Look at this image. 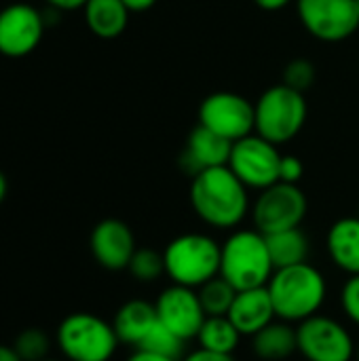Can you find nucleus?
Instances as JSON below:
<instances>
[{
    "label": "nucleus",
    "instance_id": "23",
    "mask_svg": "<svg viewBox=\"0 0 359 361\" xmlns=\"http://www.w3.org/2000/svg\"><path fill=\"white\" fill-rule=\"evenodd\" d=\"M199 300L203 305V311L207 317H220V315H229L233 300L237 296V290L224 279V277H214L207 283H203L199 290Z\"/></svg>",
    "mask_w": 359,
    "mask_h": 361
},
{
    "label": "nucleus",
    "instance_id": "7",
    "mask_svg": "<svg viewBox=\"0 0 359 361\" xmlns=\"http://www.w3.org/2000/svg\"><path fill=\"white\" fill-rule=\"evenodd\" d=\"M309 212L307 195L298 184L277 182L260 190L252 205L254 228L262 235H273L288 228H298Z\"/></svg>",
    "mask_w": 359,
    "mask_h": 361
},
{
    "label": "nucleus",
    "instance_id": "16",
    "mask_svg": "<svg viewBox=\"0 0 359 361\" xmlns=\"http://www.w3.org/2000/svg\"><path fill=\"white\" fill-rule=\"evenodd\" d=\"M226 317L235 324L241 336H250V338L258 334L262 328H267L269 324H273L277 315L267 286L237 292Z\"/></svg>",
    "mask_w": 359,
    "mask_h": 361
},
{
    "label": "nucleus",
    "instance_id": "9",
    "mask_svg": "<svg viewBox=\"0 0 359 361\" xmlns=\"http://www.w3.org/2000/svg\"><path fill=\"white\" fill-rule=\"evenodd\" d=\"M199 125L235 144L256 133V106L239 93L216 91L201 102Z\"/></svg>",
    "mask_w": 359,
    "mask_h": 361
},
{
    "label": "nucleus",
    "instance_id": "3",
    "mask_svg": "<svg viewBox=\"0 0 359 361\" xmlns=\"http://www.w3.org/2000/svg\"><path fill=\"white\" fill-rule=\"evenodd\" d=\"M275 273L267 235L256 228H237L222 243L220 277L237 292L264 288Z\"/></svg>",
    "mask_w": 359,
    "mask_h": 361
},
{
    "label": "nucleus",
    "instance_id": "10",
    "mask_svg": "<svg viewBox=\"0 0 359 361\" xmlns=\"http://www.w3.org/2000/svg\"><path fill=\"white\" fill-rule=\"evenodd\" d=\"M296 13L305 30L322 42H341L359 30L355 0H296Z\"/></svg>",
    "mask_w": 359,
    "mask_h": 361
},
{
    "label": "nucleus",
    "instance_id": "13",
    "mask_svg": "<svg viewBox=\"0 0 359 361\" xmlns=\"http://www.w3.org/2000/svg\"><path fill=\"white\" fill-rule=\"evenodd\" d=\"M157 319L174 332L184 343L195 341L203 322L207 319L203 305L199 300V292L195 288L171 283L167 286L154 300Z\"/></svg>",
    "mask_w": 359,
    "mask_h": 361
},
{
    "label": "nucleus",
    "instance_id": "14",
    "mask_svg": "<svg viewBox=\"0 0 359 361\" xmlns=\"http://www.w3.org/2000/svg\"><path fill=\"white\" fill-rule=\"evenodd\" d=\"M89 250L102 269L127 271L138 245L129 224L118 218H106L93 226L89 237Z\"/></svg>",
    "mask_w": 359,
    "mask_h": 361
},
{
    "label": "nucleus",
    "instance_id": "1",
    "mask_svg": "<svg viewBox=\"0 0 359 361\" xmlns=\"http://www.w3.org/2000/svg\"><path fill=\"white\" fill-rule=\"evenodd\" d=\"M190 205L201 222L212 228L233 231L250 214L248 186L229 165L209 167L193 176Z\"/></svg>",
    "mask_w": 359,
    "mask_h": 361
},
{
    "label": "nucleus",
    "instance_id": "35",
    "mask_svg": "<svg viewBox=\"0 0 359 361\" xmlns=\"http://www.w3.org/2000/svg\"><path fill=\"white\" fill-rule=\"evenodd\" d=\"M0 361H21V357L17 355L13 345H2L0 343Z\"/></svg>",
    "mask_w": 359,
    "mask_h": 361
},
{
    "label": "nucleus",
    "instance_id": "18",
    "mask_svg": "<svg viewBox=\"0 0 359 361\" xmlns=\"http://www.w3.org/2000/svg\"><path fill=\"white\" fill-rule=\"evenodd\" d=\"M326 247L332 264L347 277L359 275V218L336 220L326 237Z\"/></svg>",
    "mask_w": 359,
    "mask_h": 361
},
{
    "label": "nucleus",
    "instance_id": "27",
    "mask_svg": "<svg viewBox=\"0 0 359 361\" xmlns=\"http://www.w3.org/2000/svg\"><path fill=\"white\" fill-rule=\"evenodd\" d=\"M315 78H317L315 66H313V61H309L305 57H296L284 68V85H288L300 93L309 91L315 85Z\"/></svg>",
    "mask_w": 359,
    "mask_h": 361
},
{
    "label": "nucleus",
    "instance_id": "19",
    "mask_svg": "<svg viewBox=\"0 0 359 361\" xmlns=\"http://www.w3.org/2000/svg\"><path fill=\"white\" fill-rule=\"evenodd\" d=\"M252 351L262 361H286L298 353L296 328L288 322L275 319L252 336Z\"/></svg>",
    "mask_w": 359,
    "mask_h": 361
},
{
    "label": "nucleus",
    "instance_id": "4",
    "mask_svg": "<svg viewBox=\"0 0 359 361\" xmlns=\"http://www.w3.org/2000/svg\"><path fill=\"white\" fill-rule=\"evenodd\" d=\"M165 277L171 283L199 290L220 275L222 243L205 233H184L171 239L163 250Z\"/></svg>",
    "mask_w": 359,
    "mask_h": 361
},
{
    "label": "nucleus",
    "instance_id": "29",
    "mask_svg": "<svg viewBox=\"0 0 359 361\" xmlns=\"http://www.w3.org/2000/svg\"><path fill=\"white\" fill-rule=\"evenodd\" d=\"M305 176V165L298 157L294 154H281V163H279V182H288V184H298Z\"/></svg>",
    "mask_w": 359,
    "mask_h": 361
},
{
    "label": "nucleus",
    "instance_id": "12",
    "mask_svg": "<svg viewBox=\"0 0 359 361\" xmlns=\"http://www.w3.org/2000/svg\"><path fill=\"white\" fill-rule=\"evenodd\" d=\"M47 21L32 4L15 2L0 11V55L19 59L30 55L42 40Z\"/></svg>",
    "mask_w": 359,
    "mask_h": 361
},
{
    "label": "nucleus",
    "instance_id": "11",
    "mask_svg": "<svg viewBox=\"0 0 359 361\" xmlns=\"http://www.w3.org/2000/svg\"><path fill=\"white\" fill-rule=\"evenodd\" d=\"M279 163L281 152L277 150V144L258 133L235 142L229 159L233 173L254 190H264L279 182Z\"/></svg>",
    "mask_w": 359,
    "mask_h": 361
},
{
    "label": "nucleus",
    "instance_id": "6",
    "mask_svg": "<svg viewBox=\"0 0 359 361\" xmlns=\"http://www.w3.org/2000/svg\"><path fill=\"white\" fill-rule=\"evenodd\" d=\"M254 106L256 133L277 146L292 142L303 131L309 114L305 93L284 82L269 87Z\"/></svg>",
    "mask_w": 359,
    "mask_h": 361
},
{
    "label": "nucleus",
    "instance_id": "22",
    "mask_svg": "<svg viewBox=\"0 0 359 361\" xmlns=\"http://www.w3.org/2000/svg\"><path fill=\"white\" fill-rule=\"evenodd\" d=\"M195 341L199 343L201 349L233 355L241 343V334L226 315H220V317H207Z\"/></svg>",
    "mask_w": 359,
    "mask_h": 361
},
{
    "label": "nucleus",
    "instance_id": "17",
    "mask_svg": "<svg viewBox=\"0 0 359 361\" xmlns=\"http://www.w3.org/2000/svg\"><path fill=\"white\" fill-rule=\"evenodd\" d=\"M157 322L159 319H157L154 305L135 298V300H127L125 305L118 307V311L112 319V328H114L121 345L138 349L144 343V338L148 336V332L154 328Z\"/></svg>",
    "mask_w": 359,
    "mask_h": 361
},
{
    "label": "nucleus",
    "instance_id": "25",
    "mask_svg": "<svg viewBox=\"0 0 359 361\" xmlns=\"http://www.w3.org/2000/svg\"><path fill=\"white\" fill-rule=\"evenodd\" d=\"M13 349L21 361H42L47 360L51 349V338L40 328H25L15 336Z\"/></svg>",
    "mask_w": 359,
    "mask_h": 361
},
{
    "label": "nucleus",
    "instance_id": "30",
    "mask_svg": "<svg viewBox=\"0 0 359 361\" xmlns=\"http://www.w3.org/2000/svg\"><path fill=\"white\" fill-rule=\"evenodd\" d=\"M180 361H235L233 355L226 353H216V351H207V349H193L190 353H184V357Z\"/></svg>",
    "mask_w": 359,
    "mask_h": 361
},
{
    "label": "nucleus",
    "instance_id": "34",
    "mask_svg": "<svg viewBox=\"0 0 359 361\" xmlns=\"http://www.w3.org/2000/svg\"><path fill=\"white\" fill-rule=\"evenodd\" d=\"M262 11H281L286 8L292 0H254Z\"/></svg>",
    "mask_w": 359,
    "mask_h": 361
},
{
    "label": "nucleus",
    "instance_id": "37",
    "mask_svg": "<svg viewBox=\"0 0 359 361\" xmlns=\"http://www.w3.org/2000/svg\"><path fill=\"white\" fill-rule=\"evenodd\" d=\"M355 357H358V361H359V343H358V351H355Z\"/></svg>",
    "mask_w": 359,
    "mask_h": 361
},
{
    "label": "nucleus",
    "instance_id": "33",
    "mask_svg": "<svg viewBox=\"0 0 359 361\" xmlns=\"http://www.w3.org/2000/svg\"><path fill=\"white\" fill-rule=\"evenodd\" d=\"M127 4V8L131 13H144L148 8H152L157 4V0H123Z\"/></svg>",
    "mask_w": 359,
    "mask_h": 361
},
{
    "label": "nucleus",
    "instance_id": "21",
    "mask_svg": "<svg viewBox=\"0 0 359 361\" xmlns=\"http://www.w3.org/2000/svg\"><path fill=\"white\" fill-rule=\"evenodd\" d=\"M267 243H269V252H271L275 269L309 262L311 241L300 226L267 235Z\"/></svg>",
    "mask_w": 359,
    "mask_h": 361
},
{
    "label": "nucleus",
    "instance_id": "38",
    "mask_svg": "<svg viewBox=\"0 0 359 361\" xmlns=\"http://www.w3.org/2000/svg\"><path fill=\"white\" fill-rule=\"evenodd\" d=\"M42 361H57V360H49V357H47V360H42Z\"/></svg>",
    "mask_w": 359,
    "mask_h": 361
},
{
    "label": "nucleus",
    "instance_id": "5",
    "mask_svg": "<svg viewBox=\"0 0 359 361\" xmlns=\"http://www.w3.org/2000/svg\"><path fill=\"white\" fill-rule=\"evenodd\" d=\"M55 341L68 361H110L121 345L110 322L85 311L63 317Z\"/></svg>",
    "mask_w": 359,
    "mask_h": 361
},
{
    "label": "nucleus",
    "instance_id": "31",
    "mask_svg": "<svg viewBox=\"0 0 359 361\" xmlns=\"http://www.w3.org/2000/svg\"><path fill=\"white\" fill-rule=\"evenodd\" d=\"M125 361H180L174 360V357H167V355H159V353H152V351H144V349H133V353L127 357Z\"/></svg>",
    "mask_w": 359,
    "mask_h": 361
},
{
    "label": "nucleus",
    "instance_id": "26",
    "mask_svg": "<svg viewBox=\"0 0 359 361\" xmlns=\"http://www.w3.org/2000/svg\"><path fill=\"white\" fill-rule=\"evenodd\" d=\"M184 345L186 343L182 338H178L161 322H157L154 328L148 332V336L144 338V343L138 349L152 351V353H159V355H167V357H174V360H182L184 357Z\"/></svg>",
    "mask_w": 359,
    "mask_h": 361
},
{
    "label": "nucleus",
    "instance_id": "24",
    "mask_svg": "<svg viewBox=\"0 0 359 361\" xmlns=\"http://www.w3.org/2000/svg\"><path fill=\"white\" fill-rule=\"evenodd\" d=\"M127 271L140 283H152V281L161 279L165 275L163 252H157L152 247H138Z\"/></svg>",
    "mask_w": 359,
    "mask_h": 361
},
{
    "label": "nucleus",
    "instance_id": "8",
    "mask_svg": "<svg viewBox=\"0 0 359 361\" xmlns=\"http://www.w3.org/2000/svg\"><path fill=\"white\" fill-rule=\"evenodd\" d=\"M296 341L307 361H353L358 351L347 326L322 313L296 324Z\"/></svg>",
    "mask_w": 359,
    "mask_h": 361
},
{
    "label": "nucleus",
    "instance_id": "39",
    "mask_svg": "<svg viewBox=\"0 0 359 361\" xmlns=\"http://www.w3.org/2000/svg\"><path fill=\"white\" fill-rule=\"evenodd\" d=\"M355 2H358V6H359V0H355Z\"/></svg>",
    "mask_w": 359,
    "mask_h": 361
},
{
    "label": "nucleus",
    "instance_id": "2",
    "mask_svg": "<svg viewBox=\"0 0 359 361\" xmlns=\"http://www.w3.org/2000/svg\"><path fill=\"white\" fill-rule=\"evenodd\" d=\"M267 290L277 319L288 324H300L317 315L328 298V281L311 262L275 269Z\"/></svg>",
    "mask_w": 359,
    "mask_h": 361
},
{
    "label": "nucleus",
    "instance_id": "28",
    "mask_svg": "<svg viewBox=\"0 0 359 361\" xmlns=\"http://www.w3.org/2000/svg\"><path fill=\"white\" fill-rule=\"evenodd\" d=\"M341 307L351 324L359 328V275H351L341 290Z\"/></svg>",
    "mask_w": 359,
    "mask_h": 361
},
{
    "label": "nucleus",
    "instance_id": "36",
    "mask_svg": "<svg viewBox=\"0 0 359 361\" xmlns=\"http://www.w3.org/2000/svg\"><path fill=\"white\" fill-rule=\"evenodd\" d=\"M6 190H8V182H6V176L0 171V203H2L4 197H6Z\"/></svg>",
    "mask_w": 359,
    "mask_h": 361
},
{
    "label": "nucleus",
    "instance_id": "20",
    "mask_svg": "<svg viewBox=\"0 0 359 361\" xmlns=\"http://www.w3.org/2000/svg\"><path fill=\"white\" fill-rule=\"evenodd\" d=\"M87 27L104 40L118 38L129 23V8L123 0H87L83 6Z\"/></svg>",
    "mask_w": 359,
    "mask_h": 361
},
{
    "label": "nucleus",
    "instance_id": "15",
    "mask_svg": "<svg viewBox=\"0 0 359 361\" xmlns=\"http://www.w3.org/2000/svg\"><path fill=\"white\" fill-rule=\"evenodd\" d=\"M231 150H233V142H229L226 137L214 133L203 125H197L190 131L186 148L182 152V165L186 171L197 176L203 169L229 165Z\"/></svg>",
    "mask_w": 359,
    "mask_h": 361
},
{
    "label": "nucleus",
    "instance_id": "32",
    "mask_svg": "<svg viewBox=\"0 0 359 361\" xmlns=\"http://www.w3.org/2000/svg\"><path fill=\"white\" fill-rule=\"evenodd\" d=\"M47 6H53L57 11H76L87 4V0H44Z\"/></svg>",
    "mask_w": 359,
    "mask_h": 361
}]
</instances>
